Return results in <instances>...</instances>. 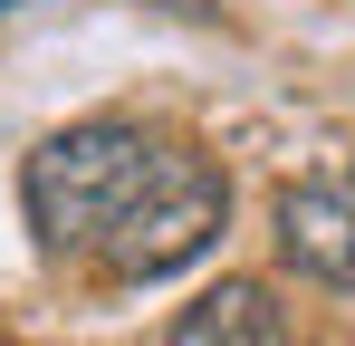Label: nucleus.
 <instances>
[{
	"instance_id": "nucleus-1",
	"label": "nucleus",
	"mask_w": 355,
	"mask_h": 346,
	"mask_svg": "<svg viewBox=\"0 0 355 346\" xmlns=\"http://www.w3.org/2000/svg\"><path fill=\"white\" fill-rule=\"evenodd\" d=\"M154 164H164V145H154L144 125H116V115L49 135V145L29 154V173H19L29 231H39L49 250H106L116 222L135 212V192L154 183Z\"/></svg>"
},
{
	"instance_id": "nucleus-4",
	"label": "nucleus",
	"mask_w": 355,
	"mask_h": 346,
	"mask_svg": "<svg viewBox=\"0 0 355 346\" xmlns=\"http://www.w3.org/2000/svg\"><path fill=\"white\" fill-rule=\"evenodd\" d=\"M164 346H288V318H279V298L259 279H221L173 318Z\"/></svg>"
},
{
	"instance_id": "nucleus-3",
	"label": "nucleus",
	"mask_w": 355,
	"mask_h": 346,
	"mask_svg": "<svg viewBox=\"0 0 355 346\" xmlns=\"http://www.w3.org/2000/svg\"><path fill=\"white\" fill-rule=\"evenodd\" d=\"M279 260L317 288H355V164H327L279 192Z\"/></svg>"
},
{
	"instance_id": "nucleus-2",
	"label": "nucleus",
	"mask_w": 355,
	"mask_h": 346,
	"mask_svg": "<svg viewBox=\"0 0 355 346\" xmlns=\"http://www.w3.org/2000/svg\"><path fill=\"white\" fill-rule=\"evenodd\" d=\"M221 222H231V183L202 164V154H173V145H164L154 183L135 192V212H125L116 240H106V270H116V279H173V270H192V260L221 240Z\"/></svg>"
}]
</instances>
